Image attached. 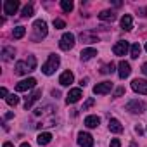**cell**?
<instances>
[{
    "label": "cell",
    "mask_w": 147,
    "mask_h": 147,
    "mask_svg": "<svg viewBox=\"0 0 147 147\" xmlns=\"http://www.w3.org/2000/svg\"><path fill=\"white\" fill-rule=\"evenodd\" d=\"M35 67H36V59H35V55H28L26 61H18V62H16L14 73H16V75H28V73L33 71Z\"/></svg>",
    "instance_id": "1"
},
{
    "label": "cell",
    "mask_w": 147,
    "mask_h": 147,
    "mask_svg": "<svg viewBox=\"0 0 147 147\" xmlns=\"http://www.w3.org/2000/svg\"><path fill=\"white\" fill-rule=\"evenodd\" d=\"M59 64H61V59H59V55H55V54H50V55H49V59H47V62L42 66L43 75H47V76L54 75V73H55V69L59 67Z\"/></svg>",
    "instance_id": "2"
},
{
    "label": "cell",
    "mask_w": 147,
    "mask_h": 147,
    "mask_svg": "<svg viewBox=\"0 0 147 147\" xmlns=\"http://www.w3.org/2000/svg\"><path fill=\"white\" fill-rule=\"evenodd\" d=\"M125 109H126L128 113L140 114V113L145 111V102H144V100H138V99H133V100H130V102L125 106Z\"/></svg>",
    "instance_id": "3"
},
{
    "label": "cell",
    "mask_w": 147,
    "mask_h": 147,
    "mask_svg": "<svg viewBox=\"0 0 147 147\" xmlns=\"http://www.w3.org/2000/svg\"><path fill=\"white\" fill-rule=\"evenodd\" d=\"M33 31H35V40H42L47 36V23L38 19L33 23Z\"/></svg>",
    "instance_id": "4"
},
{
    "label": "cell",
    "mask_w": 147,
    "mask_h": 147,
    "mask_svg": "<svg viewBox=\"0 0 147 147\" xmlns=\"http://www.w3.org/2000/svg\"><path fill=\"white\" fill-rule=\"evenodd\" d=\"M59 47H61V50H71L73 47H75V35L73 33H64L61 36Z\"/></svg>",
    "instance_id": "5"
},
{
    "label": "cell",
    "mask_w": 147,
    "mask_h": 147,
    "mask_svg": "<svg viewBox=\"0 0 147 147\" xmlns=\"http://www.w3.org/2000/svg\"><path fill=\"white\" fill-rule=\"evenodd\" d=\"M78 145L80 147H94V137L87 131L78 133Z\"/></svg>",
    "instance_id": "6"
},
{
    "label": "cell",
    "mask_w": 147,
    "mask_h": 147,
    "mask_svg": "<svg viewBox=\"0 0 147 147\" xmlns=\"http://www.w3.org/2000/svg\"><path fill=\"white\" fill-rule=\"evenodd\" d=\"M113 90V83L111 82H102V83H97L94 87V94L95 95H106Z\"/></svg>",
    "instance_id": "7"
},
{
    "label": "cell",
    "mask_w": 147,
    "mask_h": 147,
    "mask_svg": "<svg viewBox=\"0 0 147 147\" xmlns=\"http://www.w3.org/2000/svg\"><path fill=\"white\" fill-rule=\"evenodd\" d=\"M82 97H83L82 88H71L69 94L66 95V104H75V102H78Z\"/></svg>",
    "instance_id": "8"
},
{
    "label": "cell",
    "mask_w": 147,
    "mask_h": 147,
    "mask_svg": "<svg viewBox=\"0 0 147 147\" xmlns=\"http://www.w3.org/2000/svg\"><path fill=\"white\" fill-rule=\"evenodd\" d=\"M18 9H19V2H18V0H5V2H4V12L7 16L16 14Z\"/></svg>",
    "instance_id": "9"
},
{
    "label": "cell",
    "mask_w": 147,
    "mask_h": 147,
    "mask_svg": "<svg viewBox=\"0 0 147 147\" xmlns=\"http://www.w3.org/2000/svg\"><path fill=\"white\" fill-rule=\"evenodd\" d=\"M128 50H130V45H128V42H125V40L116 42L114 47H113V52H114L116 55H125Z\"/></svg>",
    "instance_id": "10"
},
{
    "label": "cell",
    "mask_w": 147,
    "mask_h": 147,
    "mask_svg": "<svg viewBox=\"0 0 147 147\" xmlns=\"http://www.w3.org/2000/svg\"><path fill=\"white\" fill-rule=\"evenodd\" d=\"M36 85V80L35 78H28V80H23L16 85V90L18 92H26V90H31L33 87Z\"/></svg>",
    "instance_id": "11"
},
{
    "label": "cell",
    "mask_w": 147,
    "mask_h": 147,
    "mask_svg": "<svg viewBox=\"0 0 147 147\" xmlns=\"http://www.w3.org/2000/svg\"><path fill=\"white\" fill-rule=\"evenodd\" d=\"M131 88L137 92V94H144L147 95V80H133L131 82Z\"/></svg>",
    "instance_id": "12"
},
{
    "label": "cell",
    "mask_w": 147,
    "mask_h": 147,
    "mask_svg": "<svg viewBox=\"0 0 147 147\" xmlns=\"http://www.w3.org/2000/svg\"><path fill=\"white\" fill-rule=\"evenodd\" d=\"M118 67H119L118 75H119V78H121V80H125V78H128V76H130V73H131V67H130V64H128L126 61H121V62L118 64Z\"/></svg>",
    "instance_id": "13"
},
{
    "label": "cell",
    "mask_w": 147,
    "mask_h": 147,
    "mask_svg": "<svg viewBox=\"0 0 147 147\" xmlns=\"http://www.w3.org/2000/svg\"><path fill=\"white\" fill-rule=\"evenodd\" d=\"M80 40L85 42V43H95V42H99V36L94 31H82L80 33Z\"/></svg>",
    "instance_id": "14"
},
{
    "label": "cell",
    "mask_w": 147,
    "mask_h": 147,
    "mask_svg": "<svg viewBox=\"0 0 147 147\" xmlns=\"http://www.w3.org/2000/svg\"><path fill=\"white\" fill-rule=\"evenodd\" d=\"M73 80H75V76H73L71 71H64L62 75L59 76V83H61L62 87H69V85L73 83Z\"/></svg>",
    "instance_id": "15"
},
{
    "label": "cell",
    "mask_w": 147,
    "mask_h": 147,
    "mask_svg": "<svg viewBox=\"0 0 147 147\" xmlns=\"http://www.w3.org/2000/svg\"><path fill=\"white\" fill-rule=\"evenodd\" d=\"M40 97H42V90H40V88H36V90H35V92H33L30 97H26V102H24V109H30V107L33 106V102H36Z\"/></svg>",
    "instance_id": "16"
},
{
    "label": "cell",
    "mask_w": 147,
    "mask_h": 147,
    "mask_svg": "<svg viewBox=\"0 0 147 147\" xmlns=\"http://www.w3.org/2000/svg\"><path fill=\"white\" fill-rule=\"evenodd\" d=\"M95 55H97V50L92 49V47H88V49H83V50H82L80 59H82V61H90V59L95 57Z\"/></svg>",
    "instance_id": "17"
},
{
    "label": "cell",
    "mask_w": 147,
    "mask_h": 147,
    "mask_svg": "<svg viewBox=\"0 0 147 147\" xmlns=\"http://www.w3.org/2000/svg\"><path fill=\"white\" fill-rule=\"evenodd\" d=\"M0 55H2V61H4V62H9V61L14 59V49H12V47H4Z\"/></svg>",
    "instance_id": "18"
},
{
    "label": "cell",
    "mask_w": 147,
    "mask_h": 147,
    "mask_svg": "<svg viewBox=\"0 0 147 147\" xmlns=\"http://www.w3.org/2000/svg\"><path fill=\"white\" fill-rule=\"evenodd\" d=\"M121 28H123L125 31H130V30L133 28V19H131L130 14H125V16L121 18Z\"/></svg>",
    "instance_id": "19"
},
{
    "label": "cell",
    "mask_w": 147,
    "mask_h": 147,
    "mask_svg": "<svg viewBox=\"0 0 147 147\" xmlns=\"http://www.w3.org/2000/svg\"><path fill=\"white\" fill-rule=\"evenodd\" d=\"M99 123H100V118H99V116H95V114H92V116H87V118H85V126H88V128H97V126H99Z\"/></svg>",
    "instance_id": "20"
},
{
    "label": "cell",
    "mask_w": 147,
    "mask_h": 147,
    "mask_svg": "<svg viewBox=\"0 0 147 147\" xmlns=\"http://www.w3.org/2000/svg\"><path fill=\"white\" fill-rule=\"evenodd\" d=\"M109 130L113 133H121L123 131V126H121V123L116 118H113V119H109Z\"/></svg>",
    "instance_id": "21"
},
{
    "label": "cell",
    "mask_w": 147,
    "mask_h": 147,
    "mask_svg": "<svg viewBox=\"0 0 147 147\" xmlns=\"http://www.w3.org/2000/svg\"><path fill=\"white\" fill-rule=\"evenodd\" d=\"M50 140H52V133H49V131L40 133V135L36 137V142H38L40 145H47V144H50Z\"/></svg>",
    "instance_id": "22"
},
{
    "label": "cell",
    "mask_w": 147,
    "mask_h": 147,
    "mask_svg": "<svg viewBox=\"0 0 147 147\" xmlns=\"http://www.w3.org/2000/svg\"><path fill=\"white\" fill-rule=\"evenodd\" d=\"M99 19H102V21H114L116 14L113 11H102V12H99Z\"/></svg>",
    "instance_id": "23"
},
{
    "label": "cell",
    "mask_w": 147,
    "mask_h": 147,
    "mask_svg": "<svg viewBox=\"0 0 147 147\" xmlns=\"http://www.w3.org/2000/svg\"><path fill=\"white\" fill-rule=\"evenodd\" d=\"M24 35H26V28H24V26H18V28H14V31H12V36H14L16 40L23 38Z\"/></svg>",
    "instance_id": "24"
},
{
    "label": "cell",
    "mask_w": 147,
    "mask_h": 147,
    "mask_svg": "<svg viewBox=\"0 0 147 147\" xmlns=\"http://www.w3.org/2000/svg\"><path fill=\"white\" fill-rule=\"evenodd\" d=\"M140 45L138 43H133L131 47H130V55H131V59H138V55H140Z\"/></svg>",
    "instance_id": "25"
},
{
    "label": "cell",
    "mask_w": 147,
    "mask_h": 147,
    "mask_svg": "<svg viewBox=\"0 0 147 147\" xmlns=\"http://www.w3.org/2000/svg\"><path fill=\"white\" fill-rule=\"evenodd\" d=\"M73 7H75V5H73L71 0H61V9H62L64 12H71Z\"/></svg>",
    "instance_id": "26"
},
{
    "label": "cell",
    "mask_w": 147,
    "mask_h": 147,
    "mask_svg": "<svg viewBox=\"0 0 147 147\" xmlns=\"http://www.w3.org/2000/svg\"><path fill=\"white\" fill-rule=\"evenodd\" d=\"M5 102H7L9 106H12V107H14V106H18V104H19V97H18L16 94H11V95L5 99Z\"/></svg>",
    "instance_id": "27"
},
{
    "label": "cell",
    "mask_w": 147,
    "mask_h": 147,
    "mask_svg": "<svg viewBox=\"0 0 147 147\" xmlns=\"http://www.w3.org/2000/svg\"><path fill=\"white\" fill-rule=\"evenodd\" d=\"M33 14H35V11H33V5H24V7H23V14H21L23 18H31Z\"/></svg>",
    "instance_id": "28"
},
{
    "label": "cell",
    "mask_w": 147,
    "mask_h": 147,
    "mask_svg": "<svg viewBox=\"0 0 147 147\" xmlns=\"http://www.w3.org/2000/svg\"><path fill=\"white\" fill-rule=\"evenodd\" d=\"M94 104H95V99H92V97H90V99H87V100H85V104H83V107H82V111H88Z\"/></svg>",
    "instance_id": "29"
},
{
    "label": "cell",
    "mask_w": 147,
    "mask_h": 147,
    "mask_svg": "<svg viewBox=\"0 0 147 147\" xmlns=\"http://www.w3.org/2000/svg\"><path fill=\"white\" fill-rule=\"evenodd\" d=\"M113 71H114V64H113V62L106 64V66L100 69V73H104V75H107V73H113Z\"/></svg>",
    "instance_id": "30"
},
{
    "label": "cell",
    "mask_w": 147,
    "mask_h": 147,
    "mask_svg": "<svg viewBox=\"0 0 147 147\" xmlns=\"http://www.w3.org/2000/svg\"><path fill=\"white\" fill-rule=\"evenodd\" d=\"M54 28L55 30H62V28H66V23L62 19H54Z\"/></svg>",
    "instance_id": "31"
},
{
    "label": "cell",
    "mask_w": 147,
    "mask_h": 147,
    "mask_svg": "<svg viewBox=\"0 0 147 147\" xmlns=\"http://www.w3.org/2000/svg\"><path fill=\"white\" fill-rule=\"evenodd\" d=\"M123 94H125V88H123V87H118L116 92H114V97H121Z\"/></svg>",
    "instance_id": "32"
},
{
    "label": "cell",
    "mask_w": 147,
    "mask_h": 147,
    "mask_svg": "<svg viewBox=\"0 0 147 147\" xmlns=\"http://www.w3.org/2000/svg\"><path fill=\"white\" fill-rule=\"evenodd\" d=\"M0 95H2L4 99H7V97H9V94H7V88H5V87L0 88Z\"/></svg>",
    "instance_id": "33"
},
{
    "label": "cell",
    "mask_w": 147,
    "mask_h": 147,
    "mask_svg": "<svg viewBox=\"0 0 147 147\" xmlns=\"http://www.w3.org/2000/svg\"><path fill=\"white\" fill-rule=\"evenodd\" d=\"M119 145H121V142H119L118 138H113V140H111V147H119Z\"/></svg>",
    "instance_id": "34"
},
{
    "label": "cell",
    "mask_w": 147,
    "mask_h": 147,
    "mask_svg": "<svg viewBox=\"0 0 147 147\" xmlns=\"http://www.w3.org/2000/svg\"><path fill=\"white\" fill-rule=\"evenodd\" d=\"M142 73L147 76V62H144V64H142Z\"/></svg>",
    "instance_id": "35"
},
{
    "label": "cell",
    "mask_w": 147,
    "mask_h": 147,
    "mask_svg": "<svg viewBox=\"0 0 147 147\" xmlns=\"http://www.w3.org/2000/svg\"><path fill=\"white\" fill-rule=\"evenodd\" d=\"M135 131H137V133H138V135H142V133H144V130H142V128H140V126H135Z\"/></svg>",
    "instance_id": "36"
},
{
    "label": "cell",
    "mask_w": 147,
    "mask_h": 147,
    "mask_svg": "<svg viewBox=\"0 0 147 147\" xmlns=\"http://www.w3.org/2000/svg\"><path fill=\"white\" fill-rule=\"evenodd\" d=\"M52 95H54V97H55V99H57V97H59V95H61V94H59V90H54V92H52Z\"/></svg>",
    "instance_id": "37"
},
{
    "label": "cell",
    "mask_w": 147,
    "mask_h": 147,
    "mask_svg": "<svg viewBox=\"0 0 147 147\" xmlns=\"http://www.w3.org/2000/svg\"><path fill=\"white\" fill-rule=\"evenodd\" d=\"M19 147H31V145H30V142H23V144H21Z\"/></svg>",
    "instance_id": "38"
},
{
    "label": "cell",
    "mask_w": 147,
    "mask_h": 147,
    "mask_svg": "<svg viewBox=\"0 0 147 147\" xmlns=\"http://www.w3.org/2000/svg\"><path fill=\"white\" fill-rule=\"evenodd\" d=\"M12 116H14V114H12V113H7V114H5V119H11V118H12Z\"/></svg>",
    "instance_id": "39"
},
{
    "label": "cell",
    "mask_w": 147,
    "mask_h": 147,
    "mask_svg": "<svg viewBox=\"0 0 147 147\" xmlns=\"http://www.w3.org/2000/svg\"><path fill=\"white\" fill-rule=\"evenodd\" d=\"M2 147H14V145H12V144H11V142H5V144H4V145H2Z\"/></svg>",
    "instance_id": "40"
},
{
    "label": "cell",
    "mask_w": 147,
    "mask_h": 147,
    "mask_svg": "<svg viewBox=\"0 0 147 147\" xmlns=\"http://www.w3.org/2000/svg\"><path fill=\"white\" fill-rule=\"evenodd\" d=\"M145 50H147V43H145Z\"/></svg>",
    "instance_id": "41"
}]
</instances>
